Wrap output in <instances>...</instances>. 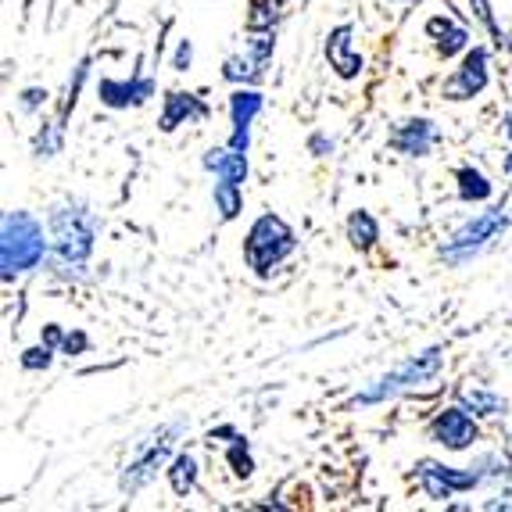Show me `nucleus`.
<instances>
[{"mask_svg": "<svg viewBox=\"0 0 512 512\" xmlns=\"http://www.w3.org/2000/svg\"><path fill=\"white\" fill-rule=\"evenodd\" d=\"M97 222L90 215V208H83L79 201H65L51 212V251H54V269L72 273L83 269V262L94 251Z\"/></svg>", "mask_w": 512, "mask_h": 512, "instance_id": "1", "label": "nucleus"}, {"mask_svg": "<svg viewBox=\"0 0 512 512\" xmlns=\"http://www.w3.org/2000/svg\"><path fill=\"white\" fill-rule=\"evenodd\" d=\"M47 255V237L43 226L29 212L4 215V244H0V262H4V280H15L18 273H29Z\"/></svg>", "mask_w": 512, "mask_h": 512, "instance_id": "2", "label": "nucleus"}, {"mask_svg": "<svg viewBox=\"0 0 512 512\" xmlns=\"http://www.w3.org/2000/svg\"><path fill=\"white\" fill-rule=\"evenodd\" d=\"M437 373H441V348H430V351H423V355L405 359L402 366H394L391 373L376 376L373 384L355 398V405L384 402V398H394V394L409 391V387H416V384H427V380H434Z\"/></svg>", "mask_w": 512, "mask_h": 512, "instance_id": "3", "label": "nucleus"}, {"mask_svg": "<svg viewBox=\"0 0 512 512\" xmlns=\"http://www.w3.org/2000/svg\"><path fill=\"white\" fill-rule=\"evenodd\" d=\"M294 251V230L276 215H262L244 240V255L258 276H269Z\"/></svg>", "mask_w": 512, "mask_h": 512, "instance_id": "4", "label": "nucleus"}, {"mask_svg": "<svg viewBox=\"0 0 512 512\" xmlns=\"http://www.w3.org/2000/svg\"><path fill=\"white\" fill-rule=\"evenodd\" d=\"M180 434H183V423H169V427H158L154 434H147L144 441L133 448V455H129V462H126V473H122V491H126V495H137L140 487L151 484L158 466L169 459L172 444H176Z\"/></svg>", "mask_w": 512, "mask_h": 512, "instance_id": "5", "label": "nucleus"}, {"mask_svg": "<svg viewBox=\"0 0 512 512\" xmlns=\"http://www.w3.org/2000/svg\"><path fill=\"white\" fill-rule=\"evenodd\" d=\"M505 226H509V215H505V208H491V212L477 215V219H470L462 230H455L452 237L444 240L441 248V258L448 265H462L470 262V258H477L480 251L491 244V240H498L505 233Z\"/></svg>", "mask_w": 512, "mask_h": 512, "instance_id": "6", "label": "nucleus"}, {"mask_svg": "<svg viewBox=\"0 0 512 512\" xmlns=\"http://www.w3.org/2000/svg\"><path fill=\"white\" fill-rule=\"evenodd\" d=\"M416 477H419V487L427 491L430 498H452L455 491H473L480 484L484 473H473V470H452V466H441V462H430L423 459L416 466Z\"/></svg>", "mask_w": 512, "mask_h": 512, "instance_id": "7", "label": "nucleus"}, {"mask_svg": "<svg viewBox=\"0 0 512 512\" xmlns=\"http://www.w3.org/2000/svg\"><path fill=\"white\" fill-rule=\"evenodd\" d=\"M487 79H491V72H487V51L484 47H473V51H466L459 69L452 72V79L444 83V97L448 101H470V97L484 94Z\"/></svg>", "mask_w": 512, "mask_h": 512, "instance_id": "8", "label": "nucleus"}, {"mask_svg": "<svg viewBox=\"0 0 512 512\" xmlns=\"http://www.w3.org/2000/svg\"><path fill=\"white\" fill-rule=\"evenodd\" d=\"M430 441L452 448V452H462L477 441V423H473L470 409L466 405H455V409L437 412V419L430 423Z\"/></svg>", "mask_w": 512, "mask_h": 512, "instance_id": "9", "label": "nucleus"}, {"mask_svg": "<svg viewBox=\"0 0 512 512\" xmlns=\"http://www.w3.org/2000/svg\"><path fill=\"white\" fill-rule=\"evenodd\" d=\"M273 58V29H251V40H248V54H240V58H230L226 61V69L222 76L226 79H258L265 69V61Z\"/></svg>", "mask_w": 512, "mask_h": 512, "instance_id": "10", "label": "nucleus"}, {"mask_svg": "<svg viewBox=\"0 0 512 512\" xmlns=\"http://www.w3.org/2000/svg\"><path fill=\"white\" fill-rule=\"evenodd\" d=\"M351 36H355L351 26H337L326 36V58H330V69L341 79H355L362 72V58L355 51V43H351Z\"/></svg>", "mask_w": 512, "mask_h": 512, "instance_id": "11", "label": "nucleus"}, {"mask_svg": "<svg viewBox=\"0 0 512 512\" xmlns=\"http://www.w3.org/2000/svg\"><path fill=\"white\" fill-rule=\"evenodd\" d=\"M258 111H262V94H255V90H233V97H230V115H233L230 147L248 151V133H251V122H255Z\"/></svg>", "mask_w": 512, "mask_h": 512, "instance_id": "12", "label": "nucleus"}, {"mask_svg": "<svg viewBox=\"0 0 512 512\" xmlns=\"http://www.w3.org/2000/svg\"><path fill=\"white\" fill-rule=\"evenodd\" d=\"M434 137H437V129L430 119H409L391 133V147L409 154V158H423V154H430V147H434Z\"/></svg>", "mask_w": 512, "mask_h": 512, "instance_id": "13", "label": "nucleus"}, {"mask_svg": "<svg viewBox=\"0 0 512 512\" xmlns=\"http://www.w3.org/2000/svg\"><path fill=\"white\" fill-rule=\"evenodd\" d=\"M154 94L151 79H104L101 101L108 108H129V104H144Z\"/></svg>", "mask_w": 512, "mask_h": 512, "instance_id": "14", "label": "nucleus"}, {"mask_svg": "<svg viewBox=\"0 0 512 512\" xmlns=\"http://www.w3.org/2000/svg\"><path fill=\"white\" fill-rule=\"evenodd\" d=\"M208 115V104L197 101L194 94H180V90H172L169 97H165V111H162V129L165 133H172L176 126H183V122H197Z\"/></svg>", "mask_w": 512, "mask_h": 512, "instance_id": "15", "label": "nucleus"}, {"mask_svg": "<svg viewBox=\"0 0 512 512\" xmlns=\"http://www.w3.org/2000/svg\"><path fill=\"white\" fill-rule=\"evenodd\" d=\"M248 151H237V147H212L205 154V169H212L219 180H230V183H244L248 180Z\"/></svg>", "mask_w": 512, "mask_h": 512, "instance_id": "16", "label": "nucleus"}, {"mask_svg": "<svg viewBox=\"0 0 512 512\" xmlns=\"http://www.w3.org/2000/svg\"><path fill=\"white\" fill-rule=\"evenodd\" d=\"M427 36H430V40H437V51H441L444 58H452V54L466 51V43H470V33H466L462 26H455L452 18H430Z\"/></svg>", "mask_w": 512, "mask_h": 512, "instance_id": "17", "label": "nucleus"}, {"mask_svg": "<svg viewBox=\"0 0 512 512\" xmlns=\"http://www.w3.org/2000/svg\"><path fill=\"white\" fill-rule=\"evenodd\" d=\"M455 180H459V197L462 201H473V205H480V201H487V197L495 194V187L487 183L484 172H477L473 165H462V169L455 172Z\"/></svg>", "mask_w": 512, "mask_h": 512, "instance_id": "18", "label": "nucleus"}, {"mask_svg": "<svg viewBox=\"0 0 512 512\" xmlns=\"http://www.w3.org/2000/svg\"><path fill=\"white\" fill-rule=\"evenodd\" d=\"M348 240L355 244L359 251H369L380 240V226H376V219L369 212H351V219H348Z\"/></svg>", "mask_w": 512, "mask_h": 512, "instance_id": "19", "label": "nucleus"}, {"mask_svg": "<svg viewBox=\"0 0 512 512\" xmlns=\"http://www.w3.org/2000/svg\"><path fill=\"white\" fill-rule=\"evenodd\" d=\"M169 484H172V491L180 498H187L190 491H194V484H197V462H194V455H176L172 459V466H169Z\"/></svg>", "mask_w": 512, "mask_h": 512, "instance_id": "20", "label": "nucleus"}, {"mask_svg": "<svg viewBox=\"0 0 512 512\" xmlns=\"http://www.w3.org/2000/svg\"><path fill=\"white\" fill-rule=\"evenodd\" d=\"M212 197H215V208H219L222 219H226V222L237 219L240 205H244V197H240V183L219 180V183H215V190H212Z\"/></svg>", "mask_w": 512, "mask_h": 512, "instance_id": "21", "label": "nucleus"}, {"mask_svg": "<svg viewBox=\"0 0 512 512\" xmlns=\"http://www.w3.org/2000/svg\"><path fill=\"white\" fill-rule=\"evenodd\" d=\"M462 405L473 412V416H502L505 412V398L491 391H466L462 394Z\"/></svg>", "mask_w": 512, "mask_h": 512, "instance_id": "22", "label": "nucleus"}, {"mask_svg": "<svg viewBox=\"0 0 512 512\" xmlns=\"http://www.w3.org/2000/svg\"><path fill=\"white\" fill-rule=\"evenodd\" d=\"M226 462H230L233 473H237L240 480H248L251 473H255V459H251L248 441H244V437H237V441L230 444V452H226Z\"/></svg>", "mask_w": 512, "mask_h": 512, "instance_id": "23", "label": "nucleus"}, {"mask_svg": "<svg viewBox=\"0 0 512 512\" xmlns=\"http://www.w3.org/2000/svg\"><path fill=\"white\" fill-rule=\"evenodd\" d=\"M276 26V0H251L248 29H273Z\"/></svg>", "mask_w": 512, "mask_h": 512, "instance_id": "24", "label": "nucleus"}, {"mask_svg": "<svg viewBox=\"0 0 512 512\" xmlns=\"http://www.w3.org/2000/svg\"><path fill=\"white\" fill-rule=\"evenodd\" d=\"M22 366H26V369H47V366H51V344L29 348L26 355H22Z\"/></svg>", "mask_w": 512, "mask_h": 512, "instance_id": "25", "label": "nucleus"}, {"mask_svg": "<svg viewBox=\"0 0 512 512\" xmlns=\"http://www.w3.org/2000/svg\"><path fill=\"white\" fill-rule=\"evenodd\" d=\"M190 58H194V47H190V40H180V51H176V58H172V69L187 72L190 69Z\"/></svg>", "mask_w": 512, "mask_h": 512, "instance_id": "26", "label": "nucleus"}, {"mask_svg": "<svg viewBox=\"0 0 512 512\" xmlns=\"http://www.w3.org/2000/svg\"><path fill=\"white\" fill-rule=\"evenodd\" d=\"M43 101H47V90H36V86H33V90H26V94H22V111H36Z\"/></svg>", "mask_w": 512, "mask_h": 512, "instance_id": "27", "label": "nucleus"}, {"mask_svg": "<svg viewBox=\"0 0 512 512\" xmlns=\"http://www.w3.org/2000/svg\"><path fill=\"white\" fill-rule=\"evenodd\" d=\"M61 348L69 351V355H79V351L86 348V337H83V333H69V337L61 341Z\"/></svg>", "mask_w": 512, "mask_h": 512, "instance_id": "28", "label": "nucleus"}, {"mask_svg": "<svg viewBox=\"0 0 512 512\" xmlns=\"http://www.w3.org/2000/svg\"><path fill=\"white\" fill-rule=\"evenodd\" d=\"M487 509H512V491H502L498 498H491V502H487Z\"/></svg>", "mask_w": 512, "mask_h": 512, "instance_id": "29", "label": "nucleus"}, {"mask_svg": "<svg viewBox=\"0 0 512 512\" xmlns=\"http://www.w3.org/2000/svg\"><path fill=\"white\" fill-rule=\"evenodd\" d=\"M43 341H47V344H58V341H65V337H61L58 326H47V333H43Z\"/></svg>", "mask_w": 512, "mask_h": 512, "instance_id": "30", "label": "nucleus"}, {"mask_svg": "<svg viewBox=\"0 0 512 512\" xmlns=\"http://www.w3.org/2000/svg\"><path fill=\"white\" fill-rule=\"evenodd\" d=\"M326 147H333V140H330V144H326L323 137H316V140H312V151H326Z\"/></svg>", "mask_w": 512, "mask_h": 512, "instance_id": "31", "label": "nucleus"}, {"mask_svg": "<svg viewBox=\"0 0 512 512\" xmlns=\"http://www.w3.org/2000/svg\"><path fill=\"white\" fill-rule=\"evenodd\" d=\"M505 133H509V140H512V115L505 119Z\"/></svg>", "mask_w": 512, "mask_h": 512, "instance_id": "32", "label": "nucleus"}]
</instances>
